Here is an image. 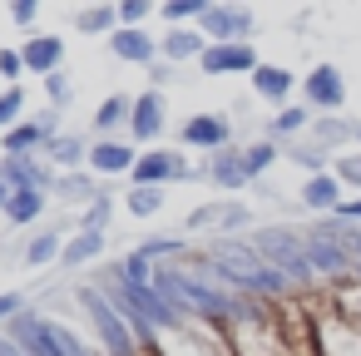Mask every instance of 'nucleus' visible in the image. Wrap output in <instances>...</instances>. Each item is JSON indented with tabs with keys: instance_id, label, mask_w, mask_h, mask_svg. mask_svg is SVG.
I'll return each mask as SVG.
<instances>
[{
	"instance_id": "nucleus-31",
	"label": "nucleus",
	"mask_w": 361,
	"mask_h": 356,
	"mask_svg": "<svg viewBox=\"0 0 361 356\" xmlns=\"http://www.w3.org/2000/svg\"><path fill=\"white\" fill-rule=\"evenodd\" d=\"M213 11V0H164L159 6V20L173 30V25H203V16Z\"/></svg>"
},
{
	"instance_id": "nucleus-25",
	"label": "nucleus",
	"mask_w": 361,
	"mask_h": 356,
	"mask_svg": "<svg viewBox=\"0 0 361 356\" xmlns=\"http://www.w3.org/2000/svg\"><path fill=\"white\" fill-rule=\"evenodd\" d=\"M65 228H40V233H30L25 238V247H20V262L25 267H50V262H60L65 257Z\"/></svg>"
},
{
	"instance_id": "nucleus-7",
	"label": "nucleus",
	"mask_w": 361,
	"mask_h": 356,
	"mask_svg": "<svg viewBox=\"0 0 361 356\" xmlns=\"http://www.w3.org/2000/svg\"><path fill=\"white\" fill-rule=\"evenodd\" d=\"M198 30L208 35V45H243V40H252L257 16L247 6H233V0H213V11L203 16Z\"/></svg>"
},
{
	"instance_id": "nucleus-29",
	"label": "nucleus",
	"mask_w": 361,
	"mask_h": 356,
	"mask_svg": "<svg viewBox=\"0 0 361 356\" xmlns=\"http://www.w3.org/2000/svg\"><path fill=\"white\" fill-rule=\"evenodd\" d=\"M50 213V193H11V203H6V218L11 228H30V223H40Z\"/></svg>"
},
{
	"instance_id": "nucleus-3",
	"label": "nucleus",
	"mask_w": 361,
	"mask_h": 356,
	"mask_svg": "<svg viewBox=\"0 0 361 356\" xmlns=\"http://www.w3.org/2000/svg\"><path fill=\"white\" fill-rule=\"evenodd\" d=\"M208 178L203 168H193L183 159V149H139V164L129 173L134 188H164V183H198Z\"/></svg>"
},
{
	"instance_id": "nucleus-1",
	"label": "nucleus",
	"mask_w": 361,
	"mask_h": 356,
	"mask_svg": "<svg viewBox=\"0 0 361 356\" xmlns=\"http://www.w3.org/2000/svg\"><path fill=\"white\" fill-rule=\"evenodd\" d=\"M80 307L90 312V326L99 336V356H144V341L124 321V312L104 297V287H80Z\"/></svg>"
},
{
	"instance_id": "nucleus-21",
	"label": "nucleus",
	"mask_w": 361,
	"mask_h": 356,
	"mask_svg": "<svg viewBox=\"0 0 361 356\" xmlns=\"http://www.w3.org/2000/svg\"><path fill=\"white\" fill-rule=\"evenodd\" d=\"M90 139L85 134H60V139H50V149H45V164L55 168V173H80V168H90Z\"/></svg>"
},
{
	"instance_id": "nucleus-17",
	"label": "nucleus",
	"mask_w": 361,
	"mask_h": 356,
	"mask_svg": "<svg viewBox=\"0 0 361 356\" xmlns=\"http://www.w3.org/2000/svg\"><path fill=\"white\" fill-rule=\"evenodd\" d=\"M317 149H326V154H336V149H356L361 144V119H341V114H317V124H312V134H307Z\"/></svg>"
},
{
	"instance_id": "nucleus-26",
	"label": "nucleus",
	"mask_w": 361,
	"mask_h": 356,
	"mask_svg": "<svg viewBox=\"0 0 361 356\" xmlns=\"http://www.w3.org/2000/svg\"><path fill=\"white\" fill-rule=\"evenodd\" d=\"M317 297H322V307H326L331 317H341V321L361 326V282H356V277H346V282H331V287H322Z\"/></svg>"
},
{
	"instance_id": "nucleus-4",
	"label": "nucleus",
	"mask_w": 361,
	"mask_h": 356,
	"mask_svg": "<svg viewBox=\"0 0 361 356\" xmlns=\"http://www.w3.org/2000/svg\"><path fill=\"white\" fill-rule=\"evenodd\" d=\"M302 104L312 114H341L346 109V75L331 65V60H317L307 75H302Z\"/></svg>"
},
{
	"instance_id": "nucleus-38",
	"label": "nucleus",
	"mask_w": 361,
	"mask_h": 356,
	"mask_svg": "<svg viewBox=\"0 0 361 356\" xmlns=\"http://www.w3.org/2000/svg\"><path fill=\"white\" fill-rule=\"evenodd\" d=\"M331 173H336V183H341V188H361V149H351V154H336Z\"/></svg>"
},
{
	"instance_id": "nucleus-32",
	"label": "nucleus",
	"mask_w": 361,
	"mask_h": 356,
	"mask_svg": "<svg viewBox=\"0 0 361 356\" xmlns=\"http://www.w3.org/2000/svg\"><path fill=\"white\" fill-rule=\"evenodd\" d=\"M277 159H282V144H272V139H252V144L243 149V164H247V178H252V183H257Z\"/></svg>"
},
{
	"instance_id": "nucleus-12",
	"label": "nucleus",
	"mask_w": 361,
	"mask_h": 356,
	"mask_svg": "<svg viewBox=\"0 0 361 356\" xmlns=\"http://www.w3.org/2000/svg\"><path fill=\"white\" fill-rule=\"evenodd\" d=\"M257 65H262V55H257L252 40H243V45H208L203 60H198V75L203 80H223V75H252Z\"/></svg>"
},
{
	"instance_id": "nucleus-33",
	"label": "nucleus",
	"mask_w": 361,
	"mask_h": 356,
	"mask_svg": "<svg viewBox=\"0 0 361 356\" xmlns=\"http://www.w3.org/2000/svg\"><path fill=\"white\" fill-rule=\"evenodd\" d=\"M164 188H129L124 193V213L129 218H154V213H164Z\"/></svg>"
},
{
	"instance_id": "nucleus-15",
	"label": "nucleus",
	"mask_w": 361,
	"mask_h": 356,
	"mask_svg": "<svg viewBox=\"0 0 361 356\" xmlns=\"http://www.w3.org/2000/svg\"><path fill=\"white\" fill-rule=\"evenodd\" d=\"M134 164H139V149H134L129 139H94V149H90V173H94L99 183L129 178Z\"/></svg>"
},
{
	"instance_id": "nucleus-37",
	"label": "nucleus",
	"mask_w": 361,
	"mask_h": 356,
	"mask_svg": "<svg viewBox=\"0 0 361 356\" xmlns=\"http://www.w3.org/2000/svg\"><path fill=\"white\" fill-rule=\"evenodd\" d=\"M45 85V99H50V109H70L75 104V80H70V70H60V75H50V80H40Z\"/></svg>"
},
{
	"instance_id": "nucleus-35",
	"label": "nucleus",
	"mask_w": 361,
	"mask_h": 356,
	"mask_svg": "<svg viewBox=\"0 0 361 356\" xmlns=\"http://www.w3.org/2000/svg\"><path fill=\"white\" fill-rule=\"evenodd\" d=\"M154 16H159L154 0H119V25H124V30H149Z\"/></svg>"
},
{
	"instance_id": "nucleus-14",
	"label": "nucleus",
	"mask_w": 361,
	"mask_h": 356,
	"mask_svg": "<svg viewBox=\"0 0 361 356\" xmlns=\"http://www.w3.org/2000/svg\"><path fill=\"white\" fill-rule=\"evenodd\" d=\"M247 223H252V208L228 203V198H213V203L193 208L183 228H188V233H213V238H228V233H238V228H247Z\"/></svg>"
},
{
	"instance_id": "nucleus-20",
	"label": "nucleus",
	"mask_w": 361,
	"mask_h": 356,
	"mask_svg": "<svg viewBox=\"0 0 361 356\" xmlns=\"http://www.w3.org/2000/svg\"><path fill=\"white\" fill-rule=\"evenodd\" d=\"M312 124H317V114L297 99V104H287V109H277V114L267 119L262 139H272V144H297V139H307V134H312Z\"/></svg>"
},
{
	"instance_id": "nucleus-13",
	"label": "nucleus",
	"mask_w": 361,
	"mask_h": 356,
	"mask_svg": "<svg viewBox=\"0 0 361 356\" xmlns=\"http://www.w3.org/2000/svg\"><path fill=\"white\" fill-rule=\"evenodd\" d=\"M247 85H252V99L272 104V114H277V109H287V104H297L292 94H302V80H297L287 65H267V60L247 75Z\"/></svg>"
},
{
	"instance_id": "nucleus-11",
	"label": "nucleus",
	"mask_w": 361,
	"mask_h": 356,
	"mask_svg": "<svg viewBox=\"0 0 361 356\" xmlns=\"http://www.w3.org/2000/svg\"><path fill=\"white\" fill-rule=\"evenodd\" d=\"M65 55H70V45H65V35H55V30H35V35L20 40L25 75H40V80L60 75V70H65Z\"/></svg>"
},
{
	"instance_id": "nucleus-34",
	"label": "nucleus",
	"mask_w": 361,
	"mask_h": 356,
	"mask_svg": "<svg viewBox=\"0 0 361 356\" xmlns=\"http://www.w3.org/2000/svg\"><path fill=\"white\" fill-rule=\"evenodd\" d=\"M25 119V85H6L0 90V134H11Z\"/></svg>"
},
{
	"instance_id": "nucleus-2",
	"label": "nucleus",
	"mask_w": 361,
	"mask_h": 356,
	"mask_svg": "<svg viewBox=\"0 0 361 356\" xmlns=\"http://www.w3.org/2000/svg\"><path fill=\"white\" fill-rule=\"evenodd\" d=\"M252 247L262 252V262L267 267H277L292 287H322L317 277H312V267H307V238L302 233H292V228H257L252 233Z\"/></svg>"
},
{
	"instance_id": "nucleus-19",
	"label": "nucleus",
	"mask_w": 361,
	"mask_h": 356,
	"mask_svg": "<svg viewBox=\"0 0 361 356\" xmlns=\"http://www.w3.org/2000/svg\"><path fill=\"white\" fill-rule=\"evenodd\" d=\"M203 173H208V183H213V188H223V193H238V188H247V183H252V178H247V164H243V149H238V144H233V149H218V154H208Z\"/></svg>"
},
{
	"instance_id": "nucleus-28",
	"label": "nucleus",
	"mask_w": 361,
	"mask_h": 356,
	"mask_svg": "<svg viewBox=\"0 0 361 356\" xmlns=\"http://www.w3.org/2000/svg\"><path fill=\"white\" fill-rule=\"evenodd\" d=\"M104 252H109V233H80V228H75V238L65 243L60 267H90V262H99Z\"/></svg>"
},
{
	"instance_id": "nucleus-16",
	"label": "nucleus",
	"mask_w": 361,
	"mask_h": 356,
	"mask_svg": "<svg viewBox=\"0 0 361 356\" xmlns=\"http://www.w3.org/2000/svg\"><path fill=\"white\" fill-rule=\"evenodd\" d=\"M109 55H114V60H124V65H144V70L164 60V55H159V35H154V30H124V25L109 35Z\"/></svg>"
},
{
	"instance_id": "nucleus-39",
	"label": "nucleus",
	"mask_w": 361,
	"mask_h": 356,
	"mask_svg": "<svg viewBox=\"0 0 361 356\" xmlns=\"http://www.w3.org/2000/svg\"><path fill=\"white\" fill-rule=\"evenodd\" d=\"M20 75H25L20 45H0V80H6V85H20Z\"/></svg>"
},
{
	"instance_id": "nucleus-6",
	"label": "nucleus",
	"mask_w": 361,
	"mask_h": 356,
	"mask_svg": "<svg viewBox=\"0 0 361 356\" xmlns=\"http://www.w3.org/2000/svg\"><path fill=\"white\" fill-rule=\"evenodd\" d=\"M154 356H228V341H223V326L183 321L178 331L154 341Z\"/></svg>"
},
{
	"instance_id": "nucleus-18",
	"label": "nucleus",
	"mask_w": 361,
	"mask_h": 356,
	"mask_svg": "<svg viewBox=\"0 0 361 356\" xmlns=\"http://www.w3.org/2000/svg\"><path fill=\"white\" fill-rule=\"evenodd\" d=\"M203 50H208V35H203L198 25H173V30L159 35V55H164L169 65H188V60L198 65Z\"/></svg>"
},
{
	"instance_id": "nucleus-24",
	"label": "nucleus",
	"mask_w": 361,
	"mask_h": 356,
	"mask_svg": "<svg viewBox=\"0 0 361 356\" xmlns=\"http://www.w3.org/2000/svg\"><path fill=\"white\" fill-rule=\"evenodd\" d=\"M70 30L75 35H99V40H109L114 30H119V6H109V0H104V6H80V11H70Z\"/></svg>"
},
{
	"instance_id": "nucleus-8",
	"label": "nucleus",
	"mask_w": 361,
	"mask_h": 356,
	"mask_svg": "<svg viewBox=\"0 0 361 356\" xmlns=\"http://www.w3.org/2000/svg\"><path fill=\"white\" fill-rule=\"evenodd\" d=\"M164 129H169V99H164V90H144V94H134L129 144H134V149H159Z\"/></svg>"
},
{
	"instance_id": "nucleus-9",
	"label": "nucleus",
	"mask_w": 361,
	"mask_h": 356,
	"mask_svg": "<svg viewBox=\"0 0 361 356\" xmlns=\"http://www.w3.org/2000/svg\"><path fill=\"white\" fill-rule=\"evenodd\" d=\"M178 144L183 149H198V154H218V149H233V119L223 109H203V114H188L178 124Z\"/></svg>"
},
{
	"instance_id": "nucleus-43",
	"label": "nucleus",
	"mask_w": 361,
	"mask_h": 356,
	"mask_svg": "<svg viewBox=\"0 0 361 356\" xmlns=\"http://www.w3.org/2000/svg\"><path fill=\"white\" fill-rule=\"evenodd\" d=\"M6 203H11V183L0 178V213H6Z\"/></svg>"
},
{
	"instance_id": "nucleus-10",
	"label": "nucleus",
	"mask_w": 361,
	"mask_h": 356,
	"mask_svg": "<svg viewBox=\"0 0 361 356\" xmlns=\"http://www.w3.org/2000/svg\"><path fill=\"white\" fill-rule=\"evenodd\" d=\"M302 238H307V267H312V277H317L322 287H331V282H346V277H351V267H356V262L346 257V247H341V243H331V238H326V233H317V228H312V233H302Z\"/></svg>"
},
{
	"instance_id": "nucleus-41",
	"label": "nucleus",
	"mask_w": 361,
	"mask_h": 356,
	"mask_svg": "<svg viewBox=\"0 0 361 356\" xmlns=\"http://www.w3.org/2000/svg\"><path fill=\"white\" fill-rule=\"evenodd\" d=\"M25 312V292H0V326Z\"/></svg>"
},
{
	"instance_id": "nucleus-27",
	"label": "nucleus",
	"mask_w": 361,
	"mask_h": 356,
	"mask_svg": "<svg viewBox=\"0 0 361 356\" xmlns=\"http://www.w3.org/2000/svg\"><path fill=\"white\" fill-rule=\"evenodd\" d=\"M99 193H104V188H99V178H94L90 168H80V173H60L50 198H60V203H70V208H80V213H85Z\"/></svg>"
},
{
	"instance_id": "nucleus-30",
	"label": "nucleus",
	"mask_w": 361,
	"mask_h": 356,
	"mask_svg": "<svg viewBox=\"0 0 361 356\" xmlns=\"http://www.w3.org/2000/svg\"><path fill=\"white\" fill-rule=\"evenodd\" d=\"M282 159L287 164H297L307 178L312 173H331V164H336V154H326V149H317L312 139H297V144H282Z\"/></svg>"
},
{
	"instance_id": "nucleus-23",
	"label": "nucleus",
	"mask_w": 361,
	"mask_h": 356,
	"mask_svg": "<svg viewBox=\"0 0 361 356\" xmlns=\"http://www.w3.org/2000/svg\"><path fill=\"white\" fill-rule=\"evenodd\" d=\"M341 193H346V188L336 183V173H312V178L302 183V193H297V198H302V208H307V213L331 218V213L341 208Z\"/></svg>"
},
{
	"instance_id": "nucleus-42",
	"label": "nucleus",
	"mask_w": 361,
	"mask_h": 356,
	"mask_svg": "<svg viewBox=\"0 0 361 356\" xmlns=\"http://www.w3.org/2000/svg\"><path fill=\"white\" fill-rule=\"evenodd\" d=\"M169 80H173V65H169V60H159V65H149V90H164Z\"/></svg>"
},
{
	"instance_id": "nucleus-36",
	"label": "nucleus",
	"mask_w": 361,
	"mask_h": 356,
	"mask_svg": "<svg viewBox=\"0 0 361 356\" xmlns=\"http://www.w3.org/2000/svg\"><path fill=\"white\" fill-rule=\"evenodd\" d=\"M109 223H114V198L99 193V198L80 213V233H109Z\"/></svg>"
},
{
	"instance_id": "nucleus-40",
	"label": "nucleus",
	"mask_w": 361,
	"mask_h": 356,
	"mask_svg": "<svg viewBox=\"0 0 361 356\" xmlns=\"http://www.w3.org/2000/svg\"><path fill=\"white\" fill-rule=\"evenodd\" d=\"M11 20H16V30H25V35H35L30 25L40 20V0H11Z\"/></svg>"
},
{
	"instance_id": "nucleus-22",
	"label": "nucleus",
	"mask_w": 361,
	"mask_h": 356,
	"mask_svg": "<svg viewBox=\"0 0 361 356\" xmlns=\"http://www.w3.org/2000/svg\"><path fill=\"white\" fill-rule=\"evenodd\" d=\"M129 114H134V94H104V99L94 104V119H90V129H94L99 139H114L119 129L129 134Z\"/></svg>"
},
{
	"instance_id": "nucleus-5",
	"label": "nucleus",
	"mask_w": 361,
	"mask_h": 356,
	"mask_svg": "<svg viewBox=\"0 0 361 356\" xmlns=\"http://www.w3.org/2000/svg\"><path fill=\"white\" fill-rule=\"evenodd\" d=\"M312 341H317V356H361V326L331 317L322 297H312Z\"/></svg>"
}]
</instances>
